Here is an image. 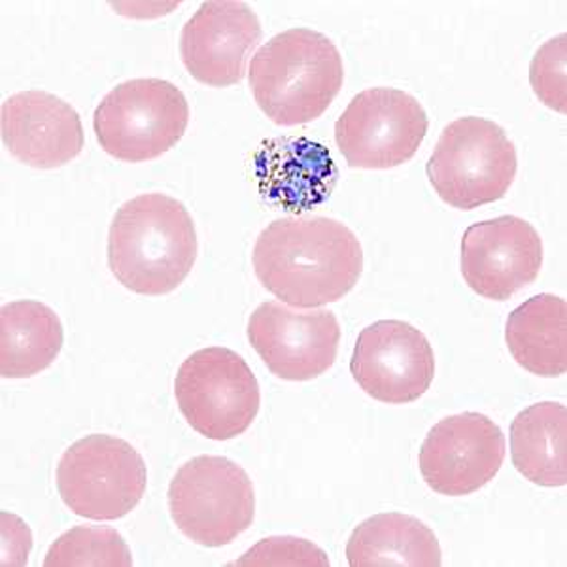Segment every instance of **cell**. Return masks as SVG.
<instances>
[{
	"label": "cell",
	"instance_id": "6da1fadb",
	"mask_svg": "<svg viewBox=\"0 0 567 567\" xmlns=\"http://www.w3.org/2000/svg\"><path fill=\"white\" fill-rule=\"evenodd\" d=\"M265 290L296 309L337 303L363 271V250L349 227L323 216L275 219L251 256Z\"/></svg>",
	"mask_w": 567,
	"mask_h": 567
},
{
	"label": "cell",
	"instance_id": "9a60e30c",
	"mask_svg": "<svg viewBox=\"0 0 567 567\" xmlns=\"http://www.w3.org/2000/svg\"><path fill=\"white\" fill-rule=\"evenodd\" d=\"M0 131L8 152L34 168L63 167L84 150L76 110L45 91H21L2 103Z\"/></svg>",
	"mask_w": 567,
	"mask_h": 567
},
{
	"label": "cell",
	"instance_id": "8fae6325",
	"mask_svg": "<svg viewBox=\"0 0 567 567\" xmlns=\"http://www.w3.org/2000/svg\"><path fill=\"white\" fill-rule=\"evenodd\" d=\"M350 373L373 400L405 405L432 386L435 354L420 329L401 320H381L358 337Z\"/></svg>",
	"mask_w": 567,
	"mask_h": 567
},
{
	"label": "cell",
	"instance_id": "2e32d148",
	"mask_svg": "<svg viewBox=\"0 0 567 567\" xmlns=\"http://www.w3.org/2000/svg\"><path fill=\"white\" fill-rule=\"evenodd\" d=\"M259 192L288 213H307L336 189L339 171L328 148L309 138H275L254 157Z\"/></svg>",
	"mask_w": 567,
	"mask_h": 567
},
{
	"label": "cell",
	"instance_id": "603a6c76",
	"mask_svg": "<svg viewBox=\"0 0 567 567\" xmlns=\"http://www.w3.org/2000/svg\"><path fill=\"white\" fill-rule=\"evenodd\" d=\"M240 567H329V558L322 548L307 539H297L290 535L267 537L251 547L243 558L233 561Z\"/></svg>",
	"mask_w": 567,
	"mask_h": 567
},
{
	"label": "cell",
	"instance_id": "7c38bea8",
	"mask_svg": "<svg viewBox=\"0 0 567 567\" xmlns=\"http://www.w3.org/2000/svg\"><path fill=\"white\" fill-rule=\"evenodd\" d=\"M248 339L278 379L305 382L333 368L341 328L331 310L299 312L269 301L254 310L248 320Z\"/></svg>",
	"mask_w": 567,
	"mask_h": 567
},
{
	"label": "cell",
	"instance_id": "8992f818",
	"mask_svg": "<svg viewBox=\"0 0 567 567\" xmlns=\"http://www.w3.org/2000/svg\"><path fill=\"white\" fill-rule=\"evenodd\" d=\"M168 511L187 539L203 547H224L254 523V484L231 460L197 456L171 481Z\"/></svg>",
	"mask_w": 567,
	"mask_h": 567
},
{
	"label": "cell",
	"instance_id": "e0dca14e",
	"mask_svg": "<svg viewBox=\"0 0 567 567\" xmlns=\"http://www.w3.org/2000/svg\"><path fill=\"white\" fill-rule=\"evenodd\" d=\"M352 567H439L437 537L422 520L401 513H381L358 526L347 543Z\"/></svg>",
	"mask_w": 567,
	"mask_h": 567
},
{
	"label": "cell",
	"instance_id": "4fadbf2b",
	"mask_svg": "<svg viewBox=\"0 0 567 567\" xmlns=\"http://www.w3.org/2000/svg\"><path fill=\"white\" fill-rule=\"evenodd\" d=\"M542 265V237L526 219L499 216L465 229L460 269L484 299L507 301L539 277Z\"/></svg>",
	"mask_w": 567,
	"mask_h": 567
},
{
	"label": "cell",
	"instance_id": "ac0fdd59",
	"mask_svg": "<svg viewBox=\"0 0 567 567\" xmlns=\"http://www.w3.org/2000/svg\"><path fill=\"white\" fill-rule=\"evenodd\" d=\"M505 341L520 368L539 377H561L567 369V305L542 293L511 312Z\"/></svg>",
	"mask_w": 567,
	"mask_h": 567
},
{
	"label": "cell",
	"instance_id": "5b68a950",
	"mask_svg": "<svg viewBox=\"0 0 567 567\" xmlns=\"http://www.w3.org/2000/svg\"><path fill=\"white\" fill-rule=\"evenodd\" d=\"M189 123V104L175 84L159 78L123 82L101 101L93 130L114 159L142 163L175 148Z\"/></svg>",
	"mask_w": 567,
	"mask_h": 567
},
{
	"label": "cell",
	"instance_id": "30bf717a",
	"mask_svg": "<svg viewBox=\"0 0 567 567\" xmlns=\"http://www.w3.org/2000/svg\"><path fill=\"white\" fill-rule=\"evenodd\" d=\"M505 460V435L486 414L462 413L433 425L420 449V473L441 496H470L491 483Z\"/></svg>",
	"mask_w": 567,
	"mask_h": 567
},
{
	"label": "cell",
	"instance_id": "5bb4252c",
	"mask_svg": "<svg viewBox=\"0 0 567 567\" xmlns=\"http://www.w3.org/2000/svg\"><path fill=\"white\" fill-rule=\"evenodd\" d=\"M261 37L258 16L245 2H203L182 29V63L200 84L229 87L245 78Z\"/></svg>",
	"mask_w": 567,
	"mask_h": 567
},
{
	"label": "cell",
	"instance_id": "d6986e66",
	"mask_svg": "<svg viewBox=\"0 0 567 567\" xmlns=\"http://www.w3.org/2000/svg\"><path fill=\"white\" fill-rule=\"evenodd\" d=\"M63 323L39 301H16L0 310V374L29 379L58 360L63 349Z\"/></svg>",
	"mask_w": 567,
	"mask_h": 567
},
{
	"label": "cell",
	"instance_id": "9c48e42d",
	"mask_svg": "<svg viewBox=\"0 0 567 567\" xmlns=\"http://www.w3.org/2000/svg\"><path fill=\"white\" fill-rule=\"evenodd\" d=\"M424 106L405 91L373 87L350 101L336 123V142L352 168H393L411 162L427 135Z\"/></svg>",
	"mask_w": 567,
	"mask_h": 567
},
{
	"label": "cell",
	"instance_id": "ffe728a7",
	"mask_svg": "<svg viewBox=\"0 0 567 567\" xmlns=\"http://www.w3.org/2000/svg\"><path fill=\"white\" fill-rule=\"evenodd\" d=\"M567 409L543 401L516 414L511 424V458L520 475L539 486L567 484Z\"/></svg>",
	"mask_w": 567,
	"mask_h": 567
},
{
	"label": "cell",
	"instance_id": "7402d4cb",
	"mask_svg": "<svg viewBox=\"0 0 567 567\" xmlns=\"http://www.w3.org/2000/svg\"><path fill=\"white\" fill-rule=\"evenodd\" d=\"M566 40V34L548 40L547 44L537 50L529 66V82L535 95L542 99L548 109L560 114H566L567 110Z\"/></svg>",
	"mask_w": 567,
	"mask_h": 567
},
{
	"label": "cell",
	"instance_id": "44dd1931",
	"mask_svg": "<svg viewBox=\"0 0 567 567\" xmlns=\"http://www.w3.org/2000/svg\"><path fill=\"white\" fill-rule=\"evenodd\" d=\"M45 567H131L127 543L116 529L103 526H76L53 542Z\"/></svg>",
	"mask_w": 567,
	"mask_h": 567
},
{
	"label": "cell",
	"instance_id": "7a4b0ae2",
	"mask_svg": "<svg viewBox=\"0 0 567 567\" xmlns=\"http://www.w3.org/2000/svg\"><path fill=\"white\" fill-rule=\"evenodd\" d=\"M194 218L175 197L144 194L117 208L109 231V267L141 296L175 291L197 259Z\"/></svg>",
	"mask_w": 567,
	"mask_h": 567
},
{
	"label": "cell",
	"instance_id": "52a82bcc",
	"mask_svg": "<svg viewBox=\"0 0 567 567\" xmlns=\"http://www.w3.org/2000/svg\"><path fill=\"white\" fill-rule=\"evenodd\" d=\"M55 478L59 496L74 515L110 523L141 503L148 471L127 441L95 433L66 449Z\"/></svg>",
	"mask_w": 567,
	"mask_h": 567
},
{
	"label": "cell",
	"instance_id": "3957f363",
	"mask_svg": "<svg viewBox=\"0 0 567 567\" xmlns=\"http://www.w3.org/2000/svg\"><path fill=\"white\" fill-rule=\"evenodd\" d=\"M248 80L265 116L282 127H296L315 122L336 101L344 66L326 34L290 29L259 48Z\"/></svg>",
	"mask_w": 567,
	"mask_h": 567
},
{
	"label": "cell",
	"instance_id": "277c9868",
	"mask_svg": "<svg viewBox=\"0 0 567 567\" xmlns=\"http://www.w3.org/2000/svg\"><path fill=\"white\" fill-rule=\"evenodd\" d=\"M516 168V148L507 133L491 120L467 116L446 125L425 171L446 205L473 210L503 199Z\"/></svg>",
	"mask_w": 567,
	"mask_h": 567
},
{
	"label": "cell",
	"instance_id": "ba28073f",
	"mask_svg": "<svg viewBox=\"0 0 567 567\" xmlns=\"http://www.w3.org/2000/svg\"><path fill=\"white\" fill-rule=\"evenodd\" d=\"M175 393L187 424L213 441L243 435L261 405L259 382L250 365L224 347L197 350L184 360Z\"/></svg>",
	"mask_w": 567,
	"mask_h": 567
}]
</instances>
